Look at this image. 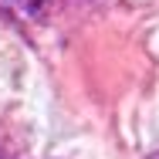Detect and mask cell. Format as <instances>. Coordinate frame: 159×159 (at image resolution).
Instances as JSON below:
<instances>
[{
  "instance_id": "cell-1",
  "label": "cell",
  "mask_w": 159,
  "mask_h": 159,
  "mask_svg": "<svg viewBox=\"0 0 159 159\" xmlns=\"http://www.w3.org/2000/svg\"><path fill=\"white\" fill-rule=\"evenodd\" d=\"M51 3H54V0H0V7H10V10L24 14V17H34V14L48 10Z\"/></svg>"
}]
</instances>
